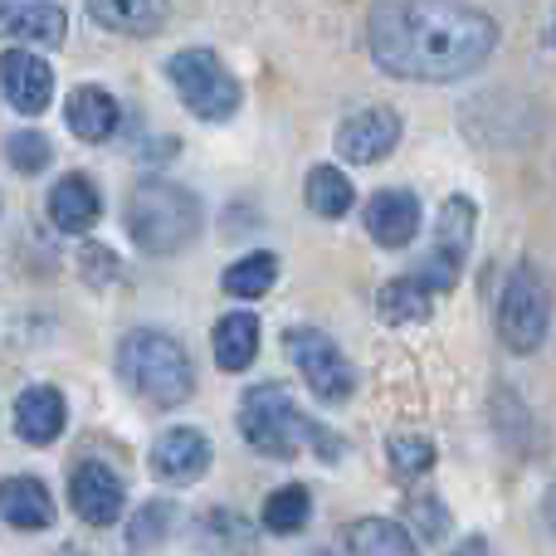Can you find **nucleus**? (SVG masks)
<instances>
[{"instance_id": "nucleus-5", "label": "nucleus", "mask_w": 556, "mask_h": 556, "mask_svg": "<svg viewBox=\"0 0 556 556\" xmlns=\"http://www.w3.org/2000/svg\"><path fill=\"white\" fill-rule=\"evenodd\" d=\"M166 78H172L176 98H181L201 123H230V117L240 113V98H244L240 78L220 64L215 49H205V45L176 49V54L166 59Z\"/></svg>"}, {"instance_id": "nucleus-13", "label": "nucleus", "mask_w": 556, "mask_h": 556, "mask_svg": "<svg viewBox=\"0 0 556 556\" xmlns=\"http://www.w3.org/2000/svg\"><path fill=\"white\" fill-rule=\"evenodd\" d=\"M211 459H215L211 440H205L201 430H191V425H176V430L156 434V444H152V473L162 483H195V479H205Z\"/></svg>"}, {"instance_id": "nucleus-31", "label": "nucleus", "mask_w": 556, "mask_h": 556, "mask_svg": "<svg viewBox=\"0 0 556 556\" xmlns=\"http://www.w3.org/2000/svg\"><path fill=\"white\" fill-rule=\"evenodd\" d=\"M454 556H493L489 552V538H464L459 547H454Z\"/></svg>"}, {"instance_id": "nucleus-2", "label": "nucleus", "mask_w": 556, "mask_h": 556, "mask_svg": "<svg viewBox=\"0 0 556 556\" xmlns=\"http://www.w3.org/2000/svg\"><path fill=\"white\" fill-rule=\"evenodd\" d=\"M117 376L127 381V391L142 395L156 410H176L195 391L191 352L162 327H137L117 342Z\"/></svg>"}, {"instance_id": "nucleus-30", "label": "nucleus", "mask_w": 556, "mask_h": 556, "mask_svg": "<svg viewBox=\"0 0 556 556\" xmlns=\"http://www.w3.org/2000/svg\"><path fill=\"white\" fill-rule=\"evenodd\" d=\"M5 162H10V172H20V176H39L54 162V147H49L45 132H10Z\"/></svg>"}, {"instance_id": "nucleus-23", "label": "nucleus", "mask_w": 556, "mask_h": 556, "mask_svg": "<svg viewBox=\"0 0 556 556\" xmlns=\"http://www.w3.org/2000/svg\"><path fill=\"white\" fill-rule=\"evenodd\" d=\"M342 538L352 556H420L415 532L391 518H356V522H346Z\"/></svg>"}, {"instance_id": "nucleus-33", "label": "nucleus", "mask_w": 556, "mask_h": 556, "mask_svg": "<svg viewBox=\"0 0 556 556\" xmlns=\"http://www.w3.org/2000/svg\"><path fill=\"white\" fill-rule=\"evenodd\" d=\"M547 45L556 49V15H552V25H547Z\"/></svg>"}, {"instance_id": "nucleus-29", "label": "nucleus", "mask_w": 556, "mask_h": 556, "mask_svg": "<svg viewBox=\"0 0 556 556\" xmlns=\"http://www.w3.org/2000/svg\"><path fill=\"white\" fill-rule=\"evenodd\" d=\"M386 459H391V469L401 473V479H420V473L434 469V444L425 440V434H395V440L386 444Z\"/></svg>"}, {"instance_id": "nucleus-18", "label": "nucleus", "mask_w": 556, "mask_h": 556, "mask_svg": "<svg viewBox=\"0 0 556 556\" xmlns=\"http://www.w3.org/2000/svg\"><path fill=\"white\" fill-rule=\"evenodd\" d=\"M5 39L15 45H35V49H59L68 35V15L49 0H25V5H5V20H0Z\"/></svg>"}, {"instance_id": "nucleus-15", "label": "nucleus", "mask_w": 556, "mask_h": 556, "mask_svg": "<svg viewBox=\"0 0 556 556\" xmlns=\"http://www.w3.org/2000/svg\"><path fill=\"white\" fill-rule=\"evenodd\" d=\"M45 211L59 235H88L98 225V215H103V195H98V186L88 176H64V181H54Z\"/></svg>"}, {"instance_id": "nucleus-21", "label": "nucleus", "mask_w": 556, "mask_h": 556, "mask_svg": "<svg viewBox=\"0 0 556 556\" xmlns=\"http://www.w3.org/2000/svg\"><path fill=\"white\" fill-rule=\"evenodd\" d=\"M211 346H215V366L220 371H250L254 356H260V317L254 313H225L211 332Z\"/></svg>"}, {"instance_id": "nucleus-17", "label": "nucleus", "mask_w": 556, "mask_h": 556, "mask_svg": "<svg viewBox=\"0 0 556 556\" xmlns=\"http://www.w3.org/2000/svg\"><path fill=\"white\" fill-rule=\"evenodd\" d=\"M68 425V405L54 386H25L15 395V430L25 444H54Z\"/></svg>"}, {"instance_id": "nucleus-24", "label": "nucleus", "mask_w": 556, "mask_h": 556, "mask_svg": "<svg viewBox=\"0 0 556 556\" xmlns=\"http://www.w3.org/2000/svg\"><path fill=\"white\" fill-rule=\"evenodd\" d=\"M303 201H307V211L323 215V220H342L356 205V186L346 181V172H337V166H313L303 181Z\"/></svg>"}, {"instance_id": "nucleus-27", "label": "nucleus", "mask_w": 556, "mask_h": 556, "mask_svg": "<svg viewBox=\"0 0 556 556\" xmlns=\"http://www.w3.org/2000/svg\"><path fill=\"white\" fill-rule=\"evenodd\" d=\"M172 522H176V503L152 498L147 508H137V518L127 522V547L132 552H152L172 538Z\"/></svg>"}, {"instance_id": "nucleus-22", "label": "nucleus", "mask_w": 556, "mask_h": 556, "mask_svg": "<svg viewBox=\"0 0 556 556\" xmlns=\"http://www.w3.org/2000/svg\"><path fill=\"white\" fill-rule=\"evenodd\" d=\"M376 313H381V323H391V327L430 323V313H434V288L425 283L420 274L391 278V283L376 293Z\"/></svg>"}, {"instance_id": "nucleus-25", "label": "nucleus", "mask_w": 556, "mask_h": 556, "mask_svg": "<svg viewBox=\"0 0 556 556\" xmlns=\"http://www.w3.org/2000/svg\"><path fill=\"white\" fill-rule=\"evenodd\" d=\"M307 518H313V493H307L303 483H283V489H274L269 498H264V532H274V538L303 532Z\"/></svg>"}, {"instance_id": "nucleus-6", "label": "nucleus", "mask_w": 556, "mask_h": 556, "mask_svg": "<svg viewBox=\"0 0 556 556\" xmlns=\"http://www.w3.org/2000/svg\"><path fill=\"white\" fill-rule=\"evenodd\" d=\"M552 327V288L538 264H518L498 298V337L508 352L532 356Z\"/></svg>"}, {"instance_id": "nucleus-11", "label": "nucleus", "mask_w": 556, "mask_h": 556, "mask_svg": "<svg viewBox=\"0 0 556 556\" xmlns=\"http://www.w3.org/2000/svg\"><path fill=\"white\" fill-rule=\"evenodd\" d=\"M0 84H5V98L15 113L25 117H39L54 98V68L49 59H39L35 49H5L0 59Z\"/></svg>"}, {"instance_id": "nucleus-32", "label": "nucleus", "mask_w": 556, "mask_h": 556, "mask_svg": "<svg viewBox=\"0 0 556 556\" xmlns=\"http://www.w3.org/2000/svg\"><path fill=\"white\" fill-rule=\"evenodd\" d=\"M542 518H547V528L556 532V479H552V489L542 493Z\"/></svg>"}, {"instance_id": "nucleus-12", "label": "nucleus", "mask_w": 556, "mask_h": 556, "mask_svg": "<svg viewBox=\"0 0 556 556\" xmlns=\"http://www.w3.org/2000/svg\"><path fill=\"white\" fill-rule=\"evenodd\" d=\"M362 220H366V235H371L381 250H405V244L420 235V201H415V191H405V186H386V191H376L371 201H366Z\"/></svg>"}, {"instance_id": "nucleus-9", "label": "nucleus", "mask_w": 556, "mask_h": 556, "mask_svg": "<svg viewBox=\"0 0 556 556\" xmlns=\"http://www.w3.org/2000/svg\"><path fill=\"white\" fill-rule=\"evenodd\" d=\"M337 156L352 166H376L401 147V113L395 108H362L337 127Z\"/></svg>"}, {"instance_id": "nucleus-26", "label": "nucleus", "mask_w": 556, "mask_h": 556, "mask_svg": "<svg viewBox=\"0 0 556 556\" xmlns=\"http://www.w3.org/2000/svg\"><path fill=\"white\" fill-rule=\"evenodd\" d=\"M278 283V260L274 254H244V260H235L230 269L220 274V288L230 298H264L269 288Z\"/></svg>"}, {"instance_id": "nucleus-1", "label": "nucleus", "mask_w": 556, "mask_h": 556, "mask_svg": "<svg viewBox=\"0 0 556 556\" xmlns=\"http://www.w3.org/2000/svg\"><path fill=\"white\" fill-rule=\"evenodd\" d=\"M366 45L391 78L454 84L489 64L498 25L489 10L464 0H381L366 20Z\"/></svg>"}, {"instance_id": "nucleus-7", "label": "nucleus", "mask_w": 556, "mask_h": 556, "mask_svg": "<svg viewBox=\"0 0 556 556\" xmlns=\"http://www.w3.org/2000/svg\"><path fill=\"white\" fill-rule=\"evenodd\" d=\"M283 346H288V356H293L298 376L307 381V391H313L323 405H342L346 395L356 391L352 362H346V352L323 332V327H288Z\"/></svg>"}, {"instance_id": "nucleus-10", "label": "nucleus", "mask_w": 556, "mask_h": 556, "mask_svg": "<svg viewBox=\"0 0 556 556\" xmlns=\"http://www.w3.org/2000/svg\"><path fill=\"white\" fill-rule=\"evenodd\" d=\"M68 503H74V513L88 528H113L127 508V489L108 464L84 459L78 469H68Z\"/></svg>"}, {"instance_id": "nucleus-14", "label": "nucleus", "mask_w": 556, "mask_h": 556, "mask_svg": "<svg viewBox=\"0 0 556 556\" xmlns=\"http://www.w3.org/2000/svg\"><path fill=\"white\" fill-rule=\"evenodd\" d=\"M84 10L98 29L127 39H152L172 20V0H84Z\"/></svg>"}, {"instance_id": "nucleus-16", "label": "nucleus", "mask_w": 556, "mask_h": 556, "mask_svg": "<svg viewBox=\"0 0 556 556\" xmlns=\"http://www.w3.org/2000/svg\"><path fill=\"white\" fill-rule=\"evenodd\" d=\"M64 123L68 132L78 137V142H108V137L117 132V123H123V108H117V98L108 93V88L98 84H78L74 93H68V108H64Z\"/></svg>"}, {"instance_id": "nucleus-28", "label": "nucleus", "mask_w": 556, "mask_h": 556, "mask_svg": "<svg viewBox=\"0 0 556 556\" xmlns=\"http://www.w3.org/2000/svg\"><path fill=\"white\" fill-rule=\"evenodd\" d=\"M405 528L415 532V542H444L450 538V508H444L440 498H405Z\"/></svg>"}, {"instance_id": "nucleus-20", "label": "nucleus", "mask_w": 556, "mask_h": 556, "mask_svg": "<svg viewBox=\"0 0 556 556\" xmlns=\"http://www.w3.org/2000/svg\"><path fill=\"white\" fill-rule=\"evenodd\" d=\"M195 542L211 556H260V532L235 508H211L205 518H195Z\"/></svg>"}, {"instance_id": "nucleus-19", "label": "nucleus", "mask_w": 556, "mask_h": 556, "mask_svg": "<svg viewBox=\"0 0 556 556\" xmlns=\"http://www.w3.org/2000/svg\"><path fill=\"white\" fill-rule=\"evenodd\" d=\"M0 513L15 532H45L54 528V498L35 473H10L5 489H0Z\"/></svg>"}, {"instance_id": "nucleus-3", "label": "nucleus", "mask_w": 556, "mask_h": 556, "mask_svg": "<svg viewBox=\"0 0 556 556\" xmlns=\"http://www.w3.org/2000/svg\"><path fill=\"white\" fill-rule=\"evenodd\" d=\"M201 225H205L201 195L166 181V176H147L127 195V235L147 254H181L201 235Z\"/></svg>"}, {"instance_id": "nucleus-4", "label": "nucleus", "mask_w": 556, "mask_h": 556, "mask_svg": "<svg viewBox=\"0 0 556 556\" xmlns=\"http://www.w3.org/2000/svg\"><path fill=\"white\" fill-rule=\"evenodd\" d=\"M240 434L250 440L254 454L288 464L303 454V444L317 440V425L303 420V410L293 405V395L283 386H254L240 401Z\"/></svg>"}, {"instance_id": "nucleus-8", "label": "nucleus", "mask_w": 556, "mask_h": 556, "mask_svg": "<svg viewBox=\"0 0 556 556\" xmlns=\"http://www.w3.org/2000/svg\"><path fill=\"white\" fill-rule=\"evenodd\" d=\"M473 225H479V211H473L469 195H450L440 205V220H434V250L420 260V274L434 293H450L459 283V269L473 250Z\"/></svg>"}]
</instances>
